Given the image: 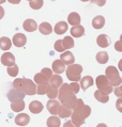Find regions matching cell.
<instances>
[{
	"instance_id": "13",
	"label": "cell",
	"mask_w": 122,
	"mask_h": 127,
	"mask_svg": "<svg viewBox=\"0 0 122 127\" xmlns=\"http://www.w3.org/2000/svg\"><path fill=\"white\" fill-rule=\"evenodd\" d=\"M60 60H61V61H63L64 64L70 65V64H73V63H74L75 58H74V56H73V54H72L71 51H64V52L61 54Z\"/></svg>"
},
{
	"instance_id": "20",
	"label": "cell",
	"mask_w": 122,
	"mask_h": 127,
	"mask_svg": "<svg viewBox=\"0 0 122 127\" xmlns=\"http://www.w3.org/2000/svg\"><path fill=\"white\" fill-rule=\"evenodd\" d=\"M67 22L72 26H76V25H80V16L79 14L76 12H72L69 16H67Z\"/></svg>"
},
{
	"instance_id": "3",
	"label": "cell",
	"mask_w": 122,
	"mask_h": 127,
	"mask_svg": "<svg viewBox=\"0 0 122 127\" xmlns=\"http://www.w3.org/2000/svg\"><path fill=\"white\" fill-rule=\"evenodd\" d=\"M82 72V66L80 64H70L66 68V77L71 81L78 82L80 80V75Z\"/></svg>"
},
{
	"instance_id": "21",
	"label": "cell",
	"mask_w": 122,
	"mask_h": 127,
	"mask_svg": "<svg viewBox=\"0 0 122 127\" xmlns=\"http://www.w3.org/2000/svg\"><path fill=\"white\" fill-rule=\"evenodd\" d=\"M104 25H105V18L101 15L95 16L92 20V27L94 29H101V28L104 27Z\"/></svg>"
},
{
	"instance_id": "49",
	"label": "cell",
	"mask_w": 122,
	"mask_h": 127,
	"mask_svg": "<svg viewBox=\"0 0 122 127\" xmlns=\"http://www.w3.org/2000/svg\"><path fill=\"white\" fill-rule=\"evenodd\" d=\"M118 67H119V69H120L121 72H122V59H121L120 61H119V64H118Z\"/></svg>"
},
{
	"instance_id": "30",
	"label": "cell",
	"mask_w": 122,
	"mask_h": 127,
	"mask_svg": "<svg viewBox=\"0 0 122 127\" xmlns=\"http://www.w3.org/2000/svg\"><path fill=\"white\" fill-rule=\"evenodd\" d=\"M11 108H12V110L15 111V112L23 111L25 109V101L20 100V101H17V103H11Z\"/></svg>"
},
{
	"instance_id": "37",
	"label": "cell",
	"mask_w": 122,
	"mask_h": 127,
	"mask_svg": "<svg viewBox=\"0 0 122 127\" xmlns=\"http://www.w3.org/2000/svg\"><path fill=\"white\" fill-rule=\"evenodd\" d=\"M8 74L11 77H16L18 74V66L14 64L12 66H8Z\"/></svg>"
},
{
	"instance_id": "36",
	"label": "cell",
	"mask_w": 122,
	"mask_h": 127,
	"mask_svg": "<svg viewBox=\"0 0 122 127\" xmlns=\"http://www.w3.org/2000/svg\"><path fill=\"white\" fill-rule=\"evenodd\" d=\"M43 4H44L43 0H31V1H29L30 8L33 10H40L43 6Z\"/></svg>"
},
{
	"instance_id": "11",
	"label": "cell",
	"mask_w": 122,
	"mask_h": 127,
	"mask_svg": "<svg viewBox=\"0 0 122 127\" xmlns=\"http://www.w3.org/2000/svg\"><path fill=\"white\" fill-rule=\"evenodd\" d=\"M96 43H98V45L100 47L102 48H106L107 46H109L110 43H112V41H110V38L108 35L106 34H100L98 38H96Z\"/></svg>"
},
{
	"instance_id": "40",
	"label": "cell",
	"mask_w": 122,
	"mask_h": 127,
	"mask_svg": "<svg viewBox=\"0 0 122 127\" xmlns=\"http://www.w3.org/2000/svg\"><path fill=\"white\" fill-rule=\"evenodd\" d=\"M41 73H42L43 75H44V76H45V77H46V78H47L48 80L51 79V78H52V76L54 75V74H53V69H51V68H47V67L43 68Z\"/></svg>"
},
{
	"instance_id": "31",
	"label": "cell",
	"mask_w": 122,
	"mask_h": 127,
	"mask_svg": "<svg viewBox=\"0 0 122 127\" xmlns=\"http://www.w3.org/2000/svg\"><path fill=\"white\" fill-rule=\"evenodd\" d=\"M34 82L38 84H44V83H48L49 80L46 78L42 73H38V74H35V76H34Z\"/></svg>"
},
{
	"instance_id": "45",
	"label": "cell",
	"mask_w": 122,
	"mask_h": 127,
	"mask_svg": "<svg viewBox=\"0 0 122 127\" xmlns=\"http://www.w3.org/2000/svg\"><path fill=\"white\" fill-rule=\"evenodd\" d=\"M115 49H116L117 51H119V52H122V44L120 43L119 41L115 43Z\"/></svg>"
},
{
	"instance_id": "48",
	"label": "cell",
	"mask_w": 122,
	"mask_h": 127,
	"mask_svg": "<svg viewBox=\"0 0 122 127\" xmlns=\"http://www.w3.org/2000/svg\"><path fill=\"white\" fill-rule=\"evenodd\" d=\"M10 3H12V4H18L20 2V0H8Z\"/></svg>"
},
{
	"instance_id": "2",
	"label": "cell",
	"mask_w": 122,
	"mask_h": 127,
	"mask_svg": "<svg viewBox=\"0 0 122 127\" xmlns=\"http://www.w3.org/2000/svg\"><path fill=\"white\" fill-rule=\"evenodd\" d=\"M95 83H96V86H98L99 91L102 94L108 95L114 91V87L110 86L109 80L107 79V77L105 75H100V76L96 77Z\"/></svg>"
},
{
	"instance_id": "4",
	"label": "cell",
	"mask_w": 122,
	"mask_h": 127,
	"mask_svg": "<svg viewBox=\"0 0 122 127\" xmlns=\"http://www.w3.org/2000/svg\"><path fill=\"white\" fill-rule=\"evenodd\" d=\"M25 94L23 91H19V90H16V89H13L10 90L8 92V99L11 101V103H17V101H20V100H24L25 98Z\"/></svg>"
},
{
	"instance_id": "8",
	"label": "cell",
	"mask_w": 122,
	"mask_h": 127,
	"mask_svg": "<svg viewBox=\"0 0 122 127\" xmlns=\"http://www.w3.org/2000/svg\"><path fill=\"white\" fill-rule=\"evenodd\" d=\"M1 63L3 65H5L6 67L8 66H12L15 64V57L11 52H4L1 56Z\"/></svg>"
},
{
	"instance_id": "44",
	"label": "cell",
	"mask_w": 122,
	"mask_h": 127,
	"mask_svg": "<svg viewBox=\"0 0 122 127\" xmlns=\"http://www.w3.org/2000/svg\"><path fill=\"white\" fill-rule=\"evenodd\" d=\"M90 1L96 5H99V6H103L106 3V0H90Z\"/></svg>"
},
{
	"instance_id": "5",
	"label": "cell",
	"mask_w": 122,
	"mask_h": 127,
	"mask_svg": "<svg viewBox=\"0 0 122 127\" xmlns=\"http://www.w3.org/2000/svg\"><path fill=\"white\" fill-rule=\"evenodd\" d=\"M25 80V86H24V90L23 92L26 95H34L37 94V86L32 80L24 78Z\"/></svg>"
},
{
	"instance_id": "34",
	"label": "cell",
	"mask_w": 122,
	"mask_h": 127,
	"mask_svg": "<svg viewBox=\"0 0 122 127\" xmlns=\"http://www.w3.org/2000/svg\"><path fill=\"white\" fill-rule=\"evenodd\" d=\"M62 45L65 49H70L74 47V40L72 38V36H65L62 40Z\"/></svg>"
},
{
	"instance_id": "51",
	"label": "cell",
	"mask_w": 122,
	"mask_h": 127,
	"mask_svg": "<svg viewBox=\"0 0 122 127\" xmlns=\"http://www.w3.org/2000/svg\"><path fill=\"white\" fill-rule=\"evenodd\" d=\"M6 0H0V4H2V3H4Z\"/></svg>"
},
{
	"instance_id": "23",
	"label": "cell",
	"mask_w": 122,
	"mask_h": 127,
	"mask_svg": "<svg viewBox=\"0 0 122 127\" xmlns=\"http://www.w3.org/2000/svg\"><path fill=\"white\" fill-rule=\"evenodd\" d=\"M39 30H40V32L44 35H48L53 32V27L51 26V24L49 23H42L40 26H39Z\"/></svg>"
},
{
	"instance_id": "22",
	"label": "cell",
	"mask_w": 122,
	"mask_h": 127,
	"mask_svg": "<svg viewBox=\"0 0 122 127\" xmlns=\"http://www.w3.org/2000/svg\"><path fill=\"white\" fill-rule=\"evenodd\" d=\"M49 83H51L53 87L59 89V88L61 87V84L63 83V80H62V78H61V76L59 75V74H55V75H53L52 78L49 79Z\"/></svg>"
},
{
	"instance_id": "9",
	"label": "cell",
	"mask_w": 122,
	"mask_h": 127,
	"mask_svg": "<svg viewBox=\"0 0 122 127\" xmlns=\"http://www.w3.org/2000/svg\"><path fill=\"white\" fill-rule=\"evenodd\" d=\"M13 44L16 47H24L27 43V37L25 36V34L23 33H16L13 36Z\"/></svg>"
},
{
	"instance_id": "52",
	"label": "cell",
	"mask_w": 122,
	"mask_h": 127,
	"mask_svg": "<svg viewBox=\"0 0 122 127\" xmlns=\"http://www.w3.org/2000/svg\"><path fill=\"white\" fill-rule=\"evenodd\" d=\"M119 42H120V43L122 44V34L120 35V40H119Z\"/></svg>"
},
{
	"instance_id": "7",
	"label": "cell",
	"mask_w": 122,
	"mask_h": 127,
	"mask_svg": "<svg viewBox=\"0 0 122 127\" xmlns=\"http://www.w3.org/2000/svg\"><path fill=\"white\" fill-rule=\"evenodd\" d=\"M60 103L56 99H49L47 101V105H46V108L47 110L49 111V113H52L53 115H57L58 114V111H59V108H60Z\"/></svg>"
},
{
	"instance_id": "42",
	"label": "cell",
	"mask_w": 122,
	"mask_h": 127,
	"mask_svg": "<svg viewBox=\"0 0 122 127\" xmlns=\"http://www.w3.org/2000/svg\"><path fill=\"white\" fill-rule=\"evenodd\" d=\"M113 92H115V95H116L117 97H122V86L116 87Z\"/></svg>"
},
{
	"instance_id": "39",
	"label": "cell",
	"mask_w": 122,
	"mask_h": 127,
	"mask_svg": "<svg viewBox=\"0 0 122 127\" xmlns=\"http://www.w3.org/2000/svg\"><path fill=\"white\" fill-rule=\"evenodd\" d=\"M70 88H71L72 92H73L74 94H77L78 92H79V89H80L79 83H78V82H75V81H73V82L70 84Z\"/></svg>"
},
{
	"instance_id": "43",
	"label": "cell",
	"mask_w": 122,
	"mask_h": 127,
	"mask_svg": "<svg viewBox=\"0 0 122 127\" xmlns=\"http://www.w3.org/2000/svg\"><path fill=\"white\" fill-rule=\"evenodd\" d=\"M116 108L122 113V97H119V99H117V101H116Z\"/></svg>"
},
{
	"instance_id": "47",
	"label": "cell",
	"mask_w": 122,
	"mask_h": 127,
	"mask_svg": "<svg viewBox=\"0 0 122 127\" xmlns=\"http://www.w3.org/2000/svg\"><path fill=\"white\" fill-rule=\"evenodd\" d=\"M3 16H4V10H3V8L0 5V19H2Z\"/></svg>"
},
{
	"instance_id": "41",
	"label": "cell",
	"mask_w": 122,
	"mask_h": 127,
	"mask_svg": "<svg viewBox=\"0 0 122 127\" xmlns=\"http://www.w3.org/2000/svg\"><path fill=\"white\" fill-rule=\"evenodd\" d=\"M90 113H91V108L89 107V106H87V105H85V107H84V109H82V111H81V115L84 116L85 119H87L89 115H90Z\"/></svg>"
},
{
	"instance_id": "38",
	"label": "cell",
	"mask_w": 122,
	"mask_h": 127,
	"mask_svg": "<svg viewBox=\"0 0 122 127\" xmlns=\"http://www.w3.org/2000/svg\"><path fill=\"white\" fill-rule=\"evenodd\" d=\"M54 47H55V50L58 51V52H63L65 50V48L63 47L62 45V40H58L55 42V45H54Z\"/></svg>"
},
{
	"instance_id": "19",
	"label": "cell",
	"mask_w": 122,
	"mask_h": 127,
	"mask_svg": "<svg viewBox=\"0 0 122 127\" xmlns=\"http://www.w3.org/2000/svg\"><path fill=\"white\" fill-rule=\"evenodd\" d=\"M71 34H72V36H74V37H80L85 34V28L82 27L81 25L73 26L71 29Z\"/></svg>"
},
{
	"instance_id": "29",
	"label": "cell",
	"mask_w": 122,
	"mask_h": 127,
	"mask_svg": "<svg viewBox=\"0 0 122 127\" xmlns=\"http://www.w3.org/2000/svg\"><path fill=\"white\" fill-rule=\"evenodd\" d=\"M94 97H95V99L98 100V101H100V103H103V104H105V103H107V101L109 100L108 95L102 94L99 90H96L95 92H94Z\"/></svg>"
},
{
	"instance_id": "18",
	"label": "cell",
	"mask_w": 122,
	"mask_h": 127,
	"mask_svg": "<svg viewBox=\"0 0 122 127\" xmlns=\"http://www.w3.org/2000/svg\"><path fill=\"white\" fill-rule=\"evenodd\" d=\"M80 81V87H81V89L86 91L88 89V88H90L93 86V78L91 76H85V77H82V78L79 80Z\"/></svg>"
},
{
	"instance_id": "35",
	"label": "cell",
	"mask_w": 122,
	"mask_h": 127,
	"mask_svg": "<svg viewBox=\"0 0 122 127\" xmlns=\"http://www.w3.org/2000/svg\"><path fill=\"white\" fill-rule=\"evenodd\" d=\"M24 86H25V80L24 78H17L13 81V88L16 90L23 91L24 90Z\"/></svg>"
},
{
	"instance_id": "27",
	"label": "cell",
	"mask_w": 122,
	"mask_h": 127,
	"mask_svg": "<svg viewBox=\"0 0 122 127\" xmlns=\"http://www.w3.org/2000/svg\"><path fill=\"white\" fill-rule=\"evenodd\" d=\"M108 54L106 51H100L96 54V61L101 64H105L108 62Z\"/></svg>"
},
{
	"instance_id": "6",
	"label": "cell",
	"mask_w": 122,
	"mask_h": 127,
	"mask_svg": "<svg viewBox=\"0 0 122 127\" xmlns=\"http://www.w3.org/2000/svg\"><path fill=\"white\" fill-rule=\"evenodd\" d=\"M76 101H77V98L75 96V94L71 93L69 95H66V96L61 100V104L69 109H73L75 107V105H76Z\"/></svg>"
},
{
	"instance_id": "24",
	"label": "cell",
	"mask_w": 122,
	"mask_h": 127,
	"mask_svg": "<svg viewBox=\"0 0 122 127\" xmlns=\"http://www.w3.org/2000/svg\"><path fill=\"white\" fill-rule=\"evenodd\" d=\"M67 31V24L65 22H59V23H57V25L55 26V32L57 34H63V33H65Z\"/></svg>"
},
{
	"instance_id": "1",
	"label": "cell",
	"mask_w": 122,
	"mask_h": 127,
	"mask_svg": "<svg viewBox=\"0 0 122 127\" xmlns=\"http://www.w3.org/2000/svg\"><path fill=\"white\" fill-rule=\"evenodd\" d=\"M105 76L107 77V79L109 80V83L112 87H119L122 83V78L119 75L118 69L115 66H108L105 70Z\"/></svg>"
},
{
	"instance_id": "14",
	"label": "cell",
	"mask_w": 122,
	"mask_h": 127,
	"mask_svg": "<svg viewBox=\"0 0 122 127\" xmlns=\"http://www.w3.org/2000/svg\"><path fill=\"white\" fill-rule=\"evenodd\" d=\"M23 27H24L25 30L28 31V32H33V31H35L38 29V24L35 23V20L28 18L24 22Z\"/></svg>"
},
{
	"instance_id": "15",
	"label": "cell",
	"mask_w": 122,
	"mask_h": 127,
	"mask_svg": "<svg viewBox=\"0 0 122 127\" xmlns=\"http://www.w3.org/2000/svg\"><path fill=\"white\" fill-rule=\"evenodd\" d=\"M65 70V64L61 60H55L53 62V72L55 74H61Z\"/></svg>"
},
{
	"instance_id": "10",
	"label": "cell",
	"mask_w": 122,
	"mask_h": 127,
	"mask_svg": "<svg viewBox=\"0 0 122 127\" xmlns=\"http://www.w3.org/2000/svg\"><path fill=\"white\" fill-rule=\"evenodd\" d=\"M71 93H73V92H72V90L70 88V84L62 83V84H61V87L59 88V91H58V98H59V100L61 101L64 97L66 96V95H69Z\"/></svg>"
},
{
	"instance_id": "46",
	"label": "cell",
	"mask_w": 122,
	"mask_h": 127,
	"mask_svg": "<svg viewBox=\"0 0 122 127\" xmlns=\"http://www.w3.org/2000/svg\"><path fill=\"white\" fill-rule=\"evenodd\" d=\"M63 127H77V126H75L72 121H67V122H65L63 124Z\"/></svg>"
},
{
	"instance_id": "32",
	"label": "cell",
	"mask_w": 122,
	"mask_h": 127,
	"mask_svg": "<svg viewBox=\"0 0 122 127\" xmlns=\"http://www.w3.org/2000/svg\"><path fill=\"white\" fill-rule=\"evenodd\" d=\"M49 82L48 83H44V84H38L37 87V93L39 95H44V94H47L48 92V89H49Z\"/></svg>"
},
{
	"instance_id": "17",
	"label": "cell",
	"mask_w": 122,
	"mask_h": 127,
	"mask_svg": "<svg viewBox=\"0 0 122 127\" xmlns=\"http://www.w3.org/2000/svg\"><path fill=\"white\" fill-rule=\"evenodd\" d=\"M43 104L40 103L39 100H33V101H31L30 105H29V110L32 112V113H34V114H38V113H40V112H42L43 110Z\"/></svg>"
},
{
	"instance_id": "53",
	"label": "cell",
	"mask_w": 122,
	"mask_h": 127,
	"mask_svg": "<svg viewBox=\"0 0 122 127\" xmlns=\"http://www.w3.org/2000/svg\"><path fill=\"white\" fill-rule=\"evenodd\" d=\"M81 1H84V2H87V1H89V0H81Z\"/></svg>"
},
{
	"instance_id": "25",
	"label": "cell",
	"mask_w": 122,
	"mask_h": 127,
	"mask_svg": "<svg viewBox=\"0 0 122 127\" xmlns=\"http://www.w3.org/2000/svg\"><path fill=\"white\" fill-rule=\"evenodd\" d=\"M12 46V42L9 37L6 36H2L0 38V48L2 49V50H9Z\"/></svg>"
},
{
	"instance_id": "54",
	"label": "cell",
	"mask_w": 122,
	"mask_h": 127,
	"mask_svg": "<svg viewBox=\"0 0 122 127\" xmlns=\"http://www.w3.org/2000/svg\"><path fill=\"white\" fill-rule=\"evenodd\" d=\"M28 1H31V0H28Z\"/></svg>"
},
{
	"instance_id": "26",
	"label": "cell",
	"mask_w": 122,
	"mask_h": 127,
	"mask_svg": "<svg viewBox=\"0 0 122 127\" xmlns=\"http://www.w3.org/2000/svg\"><path fill=\"white\" fill-rule=\"evenodd\" d=\"M60 126H61V122L58 116L53 115L47 119V127H60Z\"/></svg>"
},
{
	"instance_id": "28",
	"label": "cell",
	"mask_w": 122,
	"mask_h": 127,
	"mask_svg": "<svg viewBox=\"0 0 122 127\" xmlns=\"http://www.w3.org/2000/svg\"><path fill=\"white\" fill-rule=\"evenodd\" d=\"M72 114V111H71V109L69 108H66V107H64V106H60V108H59V111H58V115L60 116L61 119H65V118H69V116H71Z\"/></svg>"
},
{
	"instance_id": "16",
	"label": "cell",
	"mask_w": 122,
	"mask_h": 127,
	"mask_svg": "<svg viewBox=\"0 0 122 127\" xmlns=\"http://www.w3.org/2000/svg\"><path fill=\"white\" fill-rule=\"evenodd\" d=\"M71 118H72L71 121L73 122V124H74L75 126L80 127L81 125H84V124H85V120H86V119H85L81 114H79V113L73 112V113L71 114Z\"/></svg>"
},
{
	"instance_id": "33",
	"label": "cell",
	"mask_w": 122,
	"mask_h": 127,
	"mask_svg": "<svg viewBox=\"0 0 122 127\" xmlns=\"http://www.w3.org/2000/svg\"><path fill=\"white\" fill-rule=\"evenodd\" d=\"M58 91H59V89H57V88L53 87L51 84V86H49V89H48V92H47V96H48L49 99H56V98L58 97Z\"/></svg>"
},
{
	"instance_id": "12",
	"label": "cell",
	"mask_w": 122,
	"mask_h": 127,
	"mask_svg": "<svg viewBox=\"0 0 122 127\" xmlns=\"http://www.w3.org/2000/svg\"><path fill=\"white\" fill-rule=\"evenodd\" d=\"M29 122H30V116L26 113H19L18 115H16V118H15L16 125L26 126L29 124Z\"/></svg>"
},
{
	"instance_id": "50",
	"label": "cell",
	"mask_w": 122,
	"mask_h": 127,
	"mask_svg": "<svg viewBox=\"0 0 122 127\" xmlns=\"http://www.w3.org/2000/svg\"><path fill=\"white\" fill-rule=\"evenodd\" d=\"M96 127H107V125H105V124H104V123H101V124H99V125L96 126Z\"/></svg>"
}]
</instances>
